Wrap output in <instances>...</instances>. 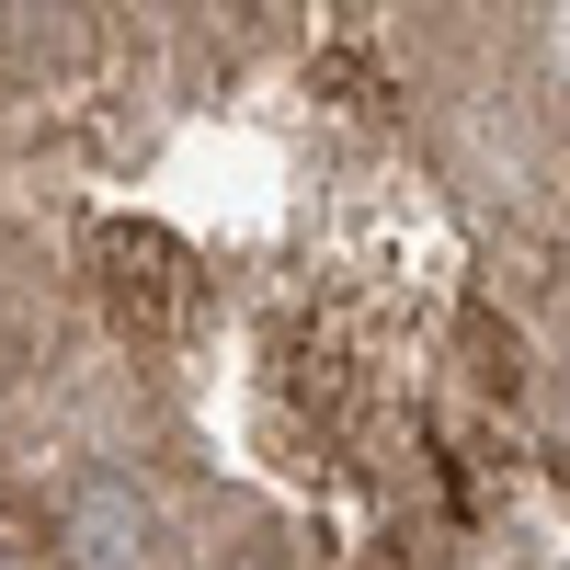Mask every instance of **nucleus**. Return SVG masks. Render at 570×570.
Here are the masks:
<instances>
[{
  "label": "nucleus",
  "instance_id": "f257e3e1",
  "mask_svg": "<svg viewBox=\"0 0 570 570\" xmlns=\"http://www.w3.org/2000/svg\"><path fill=\"white\" fill-rule=\"evenodd\" d=\"M0 570H570V0H0Z\"/></svg>",
  "mask_w": 570,
  "mask_h": 570
}]
</instances>
